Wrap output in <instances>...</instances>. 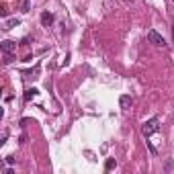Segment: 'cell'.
<instances>
[{"label":"cell","mask_w":174,"mask_h":174,"mask_svg":"<svg viewBox=\"0 0 174 174\" xmlns=\"http://www.w3.org/2000/svg\"><path fill=\"white\" fill-rule=\"evenodd\" d=\"M164 170H166V172H174V160H168L166 164H164Z\"/></svg>","instance_id":"obj_9"},{"label":"cell","mask_w":174,"mask_h":174,"mask_svg":"<svg viewBox=\"0 0 174 174\" xmlns=\"http://www.w3.org/2000/svg\"><path fill=\"white\" fill-rule=\"evenodd\" d=\"M147 147H150V152H152V154H154V156H156V154H158V150H156V147H154V146H152V143H150V141H147Z\"/></svg>","instance_id":"obj_13"},{"label":"cell","mask_w":174,"mask_h":174,"mask_svg":"<svg viewBox=\"0 0 174 174\" xmlns=\"http://www.w3.org/2000/svg\"><path fill=\"white\" fill-rule=\"evenodd\" d=\"M54 20H55L54 13H49V10H43V13H41V25H43V27H51Z\"/></svg>","instance_id":"obj_3"},{"label":"cell","mask_w":174,"mask_h":174,"mask_svg":"<svg viewBox=\"0 0 174 174\" xmlns=\"http://www.w3.org/2000/svg\"><path fill=\"white\" fill-rule=\"evenodd\" d=\"M172 35H174V29H172Z\"/></svg>","instance_id":"obj_14"},{"label":"cell","mask_w":174,"mask_h":174,"mask_svg":"<svg viewBox=\"0 0 174 174\" xmlns=\"http://www.w3.org/2000/svg\"><path fill=\"white\" fill-rule=\"evenodd\" d=\"M119 105H121V109L131 107V96H129V94H121L119 96Z\"/></svg>","instance_id":"obj_6"},{"label":"cell","mask_w":174,"mask_h":174,"mask_svg":"<svg viewBox=\"0 0 174 174\" xmlns=\"http://www.w3.org/2000/svg\"><path fill=\"white\" fill-rule=\"evenodd\" d=\"M0 47H2V51H4V54H13L14 49H17V43H14V41H2V43H0Z\"/></svg>","instance_id":"obj_4"},{"label":"cell","mask_w":174,"mask_h":174,"mask_svg":"<svg viewBox=\"0 0 174 174\" xmlns=\"http://www.w3.org/2000/svg\"><path fill=\"white\" fill-rule=\"evenodd\" d=\"M19 25H20L19 19H8L6 23H4V29H13V27H19Z\"/></svg>","instance_id":"obj_7"},{"label":"cell","mask_w":174,"mask_h":174,"mask_svg":"<svg viewBox=\"0 0 174 174\" xmlns=\"http://www.w3.org/2000/svg\"><path fill=\"white\" fill-rule=\"evenodd\" d=\"M29 8H31V0H25L23 2V13H29Z\"/></svg>","instance_id":"obj_10"},{"label":"cell","mask_w":174,"mask_h":174,"mask_svg":"<svg viewBox=\"0 0 174 174\" xmlns=\"http://www.w3.org/2000/svg\"><path fill=\"white\" fill-rule=\"evenodd\" d=\"M4 64H13V54H6V55H4Z\"/></svg>","instance_id":"obj_11"},{"label":"cell","mask_w":174,"mask_h":174,"mask_svg":"<svg viewBox=\"0 0 174 174\" xmlns=\"http://www.w3.org/2000/svg\"><path fill=\"white\" fill-rule=\"evenodd\" d=\"M172 2H174V0H172Z\"/></svg>","instance_id":"obj_15"},{"label":"cell","mask_w":174,"mask_h":174,"mask_svg":"<svg viewBox=\"0 0 174 174\" xmlns=\"http://www.w3.org/2000/svg\"><path fill=\"white\" fill-rule=\"evenodd\" d=\"M14 162H17V158H13V156H6V164H8V166H13Z\"/></svg>","instance_id":"obj_12"},{"label":"cell","mask_w":174,"mask_h":174,"mask_svg":"<svg viewBox=\"0 0 174 174\" xmlns=\"http://www.w3.org/2000/svg\"><path fill=\"white\" fill-rule=\"evenodd\" d=\"M147 41L154 43L156 47H166V39H164L156 29H150V31H147Z\"/></svg>","instance_id":"obj_2"},{"label":"cell","mask_w":174,"mask_h":174,"mask_svg":"<svg viewBox=\"0 0 174 174\" xmlns=\"http://www.w3.org/2000/svg\"><path fill=\"white\" fill-rule=\"evenodd\" d=\"M115 164H117V162H115V158H109V160L105 162V170H107V172H109V170H113Z\"/></svg>","instance_id":"obj_8"},{"label":"cell","mask_w":174,"mask_h":174,"mask_svg":"<svg viewBox=\"0 0 174 174\" xmlns=\"http://www.w3.org/2000/svg\"><path fill=\"white\" fill-rule=\"evenodd\" d=\"M158 129H160V121L156 119V117H152V119H147L146 123L141 125V135H143V137H150V135H154Z\"/></svg>","instance_id":"obj_1"},{"label":"cell","mask_w":174,"mask_h":174,"mask_svg":"<svg viewBox=\"0 0 174 174\" xmlns=\"http://www.w3.org/2000/svg\"><path fill=\"white\" fill-rule=\"evenodd\" d=\"M37 94H39V90H37V88H27V90H25V94H23V98L29 102V101H33Z\"/></svg>","instance_id":"obj_5"}]
</instances>
